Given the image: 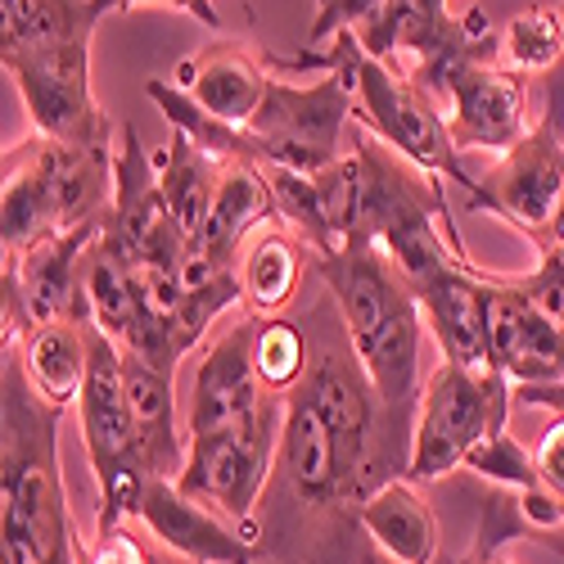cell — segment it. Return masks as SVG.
I'll list each match as a JSON object with an SVG mask.
<instances>
[{
	"label": "cell",
	"instance_id": "6da1fadb",
	"mask_svg": "<svg viewBox=\"0 0 564 564\" xmlns=\"http://www.w3.org/2000/svg\"><path fill=\"white\" fill-rule=\"evenodd\" d=\"M325 275L357 366L380 402V425H384V479L406 469L411 430H415V406H420V339H425V316L411 294V285L393 271V262L366 245L352 240L339 253L312 258Z\"/></svg>",
	"mask_w": 564,
	"mask_h": 564
},
{
	"label": "cell",
	"instance_id": "7a4b0ae2",
	"mask_svg": "<svg viewBox=\"0 0 564 564\" xmlns=\"http://www.w3.org/2000/svg\"><path fill=\"white\" fill-rule=\"evenodd\" d=\"M64 406H51L23 375L19 344L0 361V564H77L59 469Z\"/></svg>",
	"mask_w": 564,
	"mask_h": 564
},
{
	"label": "cell",
	"instance_id": "3957f363",
	"mask_svg": "<svg viewBox=\"0 0 564 564\" xmlns=\"http://www.w3.org/2000/svg\"><path fill=\"white\" fill-rule=\"evenodd\" d=\"M294 64L299 68H307V64L344 68L348 86H352V118L370 135H380L393 154H402L420 172L452 181V185H460V191L475 185V176H469L456 159V140H452L447 118L434 105V96L415 77H406L398 64L366 55L352 32H339L325 55H316V51L294 55Z\"/></svg>",
	"mask_w": 564,
	"mask_h": 564
},
{
	"label": "cell",
	"instance_id": "277c9868",
	"mask_svg": "<svg viewBox=\"0 0 564 564\" xmlns=\"http://www.w3.org/2000/svg\"><path fill=\"white\" fill-rule=\"evenodd\" d=\"M73 406H77V420H82V443H86L90 475H96V488H100L96 533H105V529H118V524L135 520L140 492H145V484L154 475H150L145 456H140L135 420H131V406H127L122 348L90 316H86V380H82V393H77Z\"/></svg>",
	"mask_w": 564,
	"mask_h": 564
},
{
	"label": "cell",
	"instance_id": "5b68a950",
	"mask_svg": "<svg viewBox=\"0 0 564 564\" xmlns=\"http://www.w3.org/2000/svg\"><path fill=\"white\" fill-rule=\"evenodd\" d=\"M510 402H514V384L501 370L438 361L415 406V430L402 475L411 484H434L460 469L469 447L510 425Z\"/></svg>",
	"mask_w": 564,
	"mask_h": 564
},
{
	"label": "cell",
	"instance_id": "8992f818",
	"mask_svg": "<svg viewBox=\"0 0 564 564\" xmlns=\"http://www.w3.org/2000/svg\"><path fill=\"white\" fill-rule=\"evenodd\" d=\"M280 425H285V398L271 393L262 411H253L240 425L185 438V465L176 475V488L226 510L235 524L258 533V501L280 460Z\"/></svg>",
	"mask_w": 564,
	"mask_h": 564
},
{
	"label": "cell",
	"instance_id": "52a82bcc",
	"mask_svg": "<svg viewBox=\"0 0 564 564\" xmlns=\"http://www.w3.org/2000/svg\"><path fill=\"white\" fill-rule=\"evenodd\" d=\"M564 199V64L546 73V109L542 118L524 131L514 150L501 154V163L488 176H475L465 191L469 208H488L501 221H510L533 245L542 235Z\"/></svg>",
	"mask_w": 564,
	"mask_h": 564
},
{
	"label": "cell",
	"instance_id": "ba28073f",
	"mask_svg": "<svg viewBox=\"0 0 564 564\" xmlns=\"http://www.w3.org/2000/svg\"><path fill=\"white\" fill-rule=\"evenodd\" d=\"M434 96V105L447 118V131L456 150H492L506 154L529 131V100L524 77H514L501 59L497 45L488 51H465L447 59L434 77L420 82Z\"/></svg>",
	"mask_w": 564,
	"mask_h": 564
},
{
	"label": "cell",
	"instance_id": "9c48e42d",
	"mask_svg": "<svg viewBox=\"0 0 564 564\" xmlns=\"http://www.w3.org/2000/svg\"><path fill=\"white\" fill-rule=\"evenodd\" d=\"M6 73L14 77L32 131L41 140H68V145L113 140V127L90 90V41L19 55L6 64Z\"/></svg>",
	"mask_w": 564,
	"mask_h": 564
},
{
	"label": "cell",
	"instance_id": "30bf717a",
	"mask_svg": "<svg viewBox=\"0 0 564 564\" xmlns=\"http://www.w3.org/2000/svg\"><path fill=\"white\" fill-rule=\"evenodd\" d=\"M484 330L488 366L514 389L564 380V330L524 294L520 275H484Z\"/></svg>",
	"mask_w": 564,
	"mask_h": 564
},
{
	"label": "cell",
	"instance_id": "8fae6325",
	"mask_svg": "<svg viewBox=\"0 0 564 564\" xmlns=\"http://www.w3.org/2000/svg\"><path fill=\"white\" fill-rule=\"evenodd\" d=\"M135 520L154 542H163L172 555L191 564H253L258 533L235 524L226 510L181 492L176 479H150L140 492Z\"/></svg>",
	"mask_w": 564,
	"mask_h": 564
},
{
	"label": "cell",
	"instance_id": "7c38bea8",
	"mask_svg": "<svg viewBox=\"0 0 564 564\" xmlns=\"http://www.w3.org/2000/svg\"><path fill=\"white\" fill-rule=\"evenodd\" d=\"M253 325L258 316L245 312L230 330H221L204 348V361L195 366L191 402H185V438L240 425V420L262 411V402L271 398L253 370Z\"/></svg>",
	"mask_w": 564,
	"mask_h": 564
},
{
	"label": "cell",
	"instance_id": "4fadbf2b",
	"mask_svg": "<svg viewBox=\"0 0 564 564\" xmlns=\"http://www.w3.org/2000/svg\"><path fill=\"white\" fill-rule=\"evenodd\" d=\"M23 163L36 181L45 226H77L90 217H105L113 195V140L100 145H68V140H32Z\"/></svg>",
	"mask_w": 564,
	"mask_h": 564
},
{
	"label": "cell",
	"instance_id": "5bb4252c",
	"mask_svg": "<svg viewBox=\"0 0 564 564\" xmlns=\"http://www.w3.org/2000/svg\"><path fill=\"white\" fill-rule=\"evenodd\" d=\"M294 393L325 420V430H330L339 443L352 488H361L366 452H370L375 425H380V402H375V389L366 380V370L357 366L352 348L348 352H321L316 361H307V375Z\"/></svg>",
	"mask_w": 564,
	"mask_h": 564
},
{
	"label": "cell",
	"instance_id": "9a60e30c",
	"mask_svg": "<svg viewBox=\"0 0 564 564\" xmlns=\"http://www.w3.org/2000/svg\"><path fill=\"white\" fill-rule=\"evenodd\" d=\"M100 221L105 217L45 230V235H36V240L23 249V258H19V294H23L28 325L59 321V316H73L77 312L82 258H86V245L96 240Z\"/></svg>",
	"mask_w": 564,
	"mask_h": 564
},
{
	"label": "cell",
	"instance_id": "2e32d148",
	"mask_svg": "<svg viewBox=\"0 0 564 564\" xmlns=\"http://www.w3.org/2000/svg\"><path fill=\"white\" fill-rule=\"evenodd\" d=\"M484 267L475 258L456 262L438 280H430L425 290H415L425 330L443 348V361L460 366H488V330H484Z\"/></svg>",
	"mask_w": 564,
	"mask_h": 564
},
{
	"label": "cell",
	"instance_id": "e0dca14e",
	"mask_svg": "<svg viewBox=\"0 0 564 564\" xmlns=\"http://www.w3.org/2000/svg\"><path fill=\"white\" fill-rule=\"evenodd\" d=\"M267 82H271L267 64H258L245 45H226V41L181 59L176 77H172V86H181L204 113H213L230 127H245L258 113Z\"/></svg>",
	"mask_w": 564,
	"mask_h": 564
},
{
	"label": "cell",
	"instance_id": "ac0fdd59",
	"mask_svg": "<svg viewBox=\"0 0 564 564\" xmlns=\"http://www.w3.org/2000/svg\"><path fill=\"white\" fill-rule=\"evenodd\" d=\"M357 524L393 564H434L438 555V514L406 475L380 479L370 492H361Z\"/></svg>",
	"mask_w": 564,
	"mask_h": 564
},
{
	"label": "cell",
	"instance_id": "d6986e66",
	"mask_svg": "<svg viewBox=\"0 0 564 564\" xmlns=\"http://www.w3.org/2000/svg\"><path fill=\"white\" fill-rule=\"evenodd\" d=\"M280 469H285L290 488L307 501V506H335L344 501L352 488L344 456L335 434L325 430V420L299 398H285V425H280Z\"/></svg>",
	"mask_w": 564,
	"mask_h": 564
},
{
	"label": "cell",
	"instance_id": "ffe728a7",
	"mask_svg": "<svg viewBox=\"0 0 564 564\" xmlns=\"http://www.w3.org/2000/svg\"><path fill=\"white\" fill-rule=\"evenodd\" d=\"M176 375L122 352V389H127V406L135 420V438H140V456H145L150 475L159 479H176L185 465V434L176 430Z\"/></svg>",
	"mask_w": 564,
	"mask_h": 564
},
{
	"label": "cell",
	"instance_id": "44dd1931",
	"mask_svg": "<svg viewBox=\"0 0 564 564\" xmlns=\"http://www.w3.org/2000/svg\"><path fill=\"white\" fill-rule=\"evenodd\" d=\"M109 14H118L113 0H0V68L32 51L90 41Z\"/></svg>",
	"mask_w": 564,
	"mask_h": 564
},
{
	"label": "cell",
	"instance_id": "7402d4cb",
	"mask_svg": "<svg viewBox=\"0 0 564 564\" xmlns=\"http://www.w3.org/2000/svg\"><path fill=\"white\" fill-rule=\"evenodd\" d=\"M275 217V195H271V181L258 163H245L235 159L226 163L221 181H217V195H213V208H208V221L199 230V240L191 249L217 258V262H230L240 267V245L249 235Z\"/></svg>",
	"mask_w": 564,
	"mask_h": 564
},
{
	"label": "cell",
	"instance_id": "603a6c76",
	"mask_svg": "<svg viewBox=\"0 0 564 564\" xmlns=\"http://www.w3.org/2000/svg\"><path fill=\"white\" fill-rule=\"evenodd\" d=\"M19 361L28 384L51 402V406H73L86 380V316H59V321H41L28 325L19 335Z\"/></svg>",
	"mask_w": 564,
	"mask_h": 564
},
{
	"label": "cell",
	"instance_id": "cb8c5ba5",
	"mask_svg": "<svg viewBox=\"0 0 564 564\" xmlns=\"http://www.w3.org/2000/svg\"><path fill=\"white\" fill-rule=\"evenodd\" d=\"M226 163L208 150H199L185 131H172L167 150L154 159V176H159V195L172 213V221L181 226L185 240H199V230L208 221L213 195H217V181H221Z\"/></svg>",
	"mask_w": 564,
	"mask_h": 564
},
{
	"label": "cell",
	"instance_id": "d4e9b609",
	"mask_svg": "<svg viewBox=\"0 0 564 564\" xmlns=\"http://www.w3.org/2000/svg\"><path fill=\"white\" fill-rule=\"evenodd\" d=\"M307 271V245L290 226H267L240 258V290L249 316H285V307L299 299Z\"/></svg>",
	"mask_w": 564,
	"mask_h": 564
},
{
	"label": "cell",
	"instance_id": "484cf974",
	"mask_svg": "<svg viewBox=\"0 0 564 564\" xmlns=\"http://www.w3.org/2000/svg\"><path fill=\"white\" fill-rule=\"evenodd\" d=\"M497 59L514 77H546L564 64V6H533L514 14L497 36Z\"/></svg>",
	"mask_w": 564,
	"mask_h": 564
},
{
	"label": "cell",
	"instance_id": "4316f807",
	"mask_svg": "<svg viewBox=\"0 0 564 564\" xmlns=\"http://www.w3.org/2000/svg\"><path fill=\"white\" fill-rule=\"evenodd\" d=\"M253 370L267 393L290 398L307 375V335L290 316H258L253 325Z\"/></svg>",
	"mask_w": 564,
	"mask_h": 564
},
{
	"label": "cell",
	"instance_id": "83f0119b",
	"mask_svg": "<svg viewBox=\"0 0 564 564\" xmlns=\"http://www.w3.org/2000/svg\"><path fill=\"white\" fill-rule=\"evenodd\" d=\"M460 469H469V475L488 479L492 488H506V492H529V488H542L538 479V465H533V452L514 438L510 430H497L488 438H479L475 447L465 452Z\"/></svg>",
	"mask_w": 564,
	"mask_h": 564
},
{
	"label": "cell",
	"instance_id": "f1b7e54d",
	"mask_svg": "<svg viewBox=\"0 0 564 564\" xmlns=\"http://www.w3.org/2000/svg\"><path fill=\"white\" fill-rule=\"evenodd\" d=\"M380 6H384V0H316V19H312V32H307L312 51H316V45H330L339 32L361 28Z\"/></svg>",
	"mask_w": 564,
	"mask_h": 564
},
{
	"label": "cell",
	"instance_id": "f546056e",
	"mask_svg": "<svg viewBox=\"0 0 564 564\" xmlns=\"http://www.w3.org/2000/svg\"><path fill=\"white\" fill-rule=\"evenodd\" d=\"M77 564H154V560H150L145 542H140L127 524H118V529L96 533V546H86L77 555Z\"/></svg>",
	"mask_w": 564,
	"mask_h": 564
},
{
	"label": "cell",
	"instance_id": "4dcf8cb0",
	"mask_svg": "<svg viewBox=\"0 0 564 564\" xmlns=\"http://www.w3.org/2000/svg\"><path fill=\"white\" fill-rule=\"evenodd\" d=\"M533 465H538V479L546 492H555L564 501V411L551 420L538 438V452H533Z\"/></svg>",
	"mask_w": 564,
	"mask_h": 564
},
{
	"label": "cell",
	"instance_id": "1f68e13d",
	"mask_svg": "<svg viewBox=\"0 0 564 564\" xmlns=\"http://www.w3.org/2000/svg\"><path fill=\"white\" fill-rule=\"evenodd\" d=\"M140 6H172V10H181V14H191V19H199L204 28H221V19H217V10H213V0H113V10H140Z\"/></svg>",
	"mask_w": 564,
	"mask_h": 564
},
{
	"label": "cell",
	"instance_id": "d6a6232c",
	"mask_svg": "<svg viewBox=\"0 0 564 564\" xmlns=\"http://www.w3.org/2000/svg\"><path fill=\"white\" fill-rule=\"evenodd\" d=\"M484 564H506V560H484Z\"/></svg>",
	"mask_w": 564,
	"mask_h": 564
},
{
	"label": "cell",
	"instance_id": "836d02e7",
	"mask_svg": "<svg viewBox=\"0 0 564 564\" xmlns=\"http://www.w3.org/2000/svg\"><path fill=\"white\" fill-rule=\"evenodd\" d=\"M560 520H564V501H560Z\"/></svg>",
	"mask_w": 564,
	"mask_h": 564
}]
</instances>
